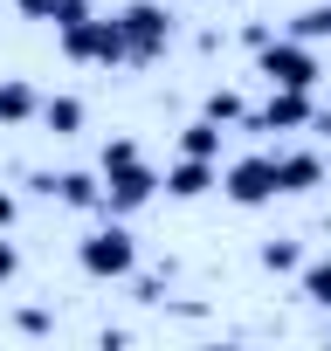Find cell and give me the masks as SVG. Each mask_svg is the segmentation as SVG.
<instances>
[{"label": "cell", "mask_w": 331, "mask_h": 351, "mask_svg": "<svg viewBox=\"0 0 331 351\" xmlns=\"http://www.w3.org/2000/svg\"><path fill=\"white\" fill-rule=\"evenodd\" d=\"M180 152H187V158H221V124H214V117L187 124V131H180Z\"/></svg>", "instance_id": "obj_13"}, {"label": "cell", "mask_w": 331, "mask_h": 351, "mask_svg": "<svg viewBox=\"0 0 331 351\" xmlns=\"http://www.w3.org/2000/svg\"><path fill=\"white\" fill-rule=\"evenodd\" d=\"M152 193H159V172H152L145 158H124V165H104V214H111V221L138 214V207H145Z\"/></svg>", "instance_id": "obj_4"}, {"label": "cell", "mask_w": 331, "mask_h": 351, "mask_svg": "<svg viewBox=\"0 0 331 351\" xmlns=\"http://www.w3.org/2000/svg\"><path fill=\"white\" fill-rule=\"evenodd\" d=\"M76 269H83V276H97V282H124V276L138 269V241L124 234V221H111V214H104V228L76 241Z\"/></svg>", "instance_id": "obj_1"}, {"label": "cell", "mask_w": 331, "mask_h": 351, "mask_svg": "<svg viewBox=\"0 0 331 351\" xmlns=\"http://www.w3.org/2000/svg\"><path fill=\"white\" fill-rule=\"evenodd\" d=\"M276 158V193H310L324 186V158L317 152H269Z\"/></svg>", "instance_id": "obj_9"}, {"label": "cell", "mask_w": 331, "mask_h": 351, "mask_svg": "<svg viewBox=\"0 0 331 351\" xmlns=\"http://www.w3.org/2000/svg\"><path fill=\"white\" fill-rule=\"evenodd\" d=\"M14 276H21V248H14V241H8V234H0V289H8V282H14Z\"/></svg>", "instance_id": "obj_20"}, {"label": "cell", "mask_w": 331, "mask_h": 351, "mask_svg": "<svg viewBox=\"0 0 331 351\" xmlns=\"http://www.w3.org/2000/svg\"><path fill=\"white\" fill-rule=\"evenodd\" d=\"M159 186L173 193V200H201L207 186H221V158H187V152H180V165L166 172Z\"/></svg>", "instance_id": "obj_8"}, {"label": "cell", "mask_w": 331, "mask_h": 351, "mask_svg": "<svg viewBox=\"0 0 331 351\" xmlns=\"http://www.w3.org/2000/svg\"><path fill=\"white\" fill-rule=\"evenodd\" d=\"M255 69H262V83L269 90H317V56H310V42H297V35H269L262 49H255Z\"/></svg>", "instance_id": "obj_2"}, {"label": "cell", "mask_w": 331, "mask_h": 351, "mask_svg": "<svg viewBox=\"0 0 331 351\" xmlns=\"http://www.w3.org/2000/svg\"><path fill=\"white\" fill-rule=\"evenodd\" d=\"M42 124L56 138H76L83 131V97H42Z\"/></svg>", "instance_id": "obj_12"}, {"label": "cell", "mask_w": 331, "mask_h": 351, "mask_svg": "<svg viewBox=\"0 0 331 351\" xmlns=\"http://www.w3.org/2000/svg\"><path fill=\"white\" fill-rule=\"evenodd\" d=\"M42 117V97H35V83H21V76H0V124H35Z\"/></svg>", "instance_id": "obj_10"}, {"label": "cell", "mask_w": 331, "mask_h": 351, "mask_svg": "<svg viewBox=\"0 0 331 351\" xmlns=\"http://www.w3.org/2000/svg\"><path fill=\"white\" fill-rule=\"evenodd\" d=\"M28 186L62 200L69 214H104V172H35Z\"/></svg>", "instance_id": "obj_6"}, {"label": "cell", "mask_w": 331, "mask_h": 351, "mask_svg": "<svg viewBox=\"0 0 331 351\" xmlns=\"http://www.w3.org/2000/svg\"><path fill=\"white\" fill-rule=\"evenodd\" d=\"M290 35H297V42H324V35H331V0H324V8H304V14L290 21Z\"/></svg>", "instance_id": "obj_16"}, {"label": "cell", "mask_w": 331, "mask_h": 351, "mask_svg": "<svg viewBox=\"0 0 331 351\" xmlns=\"http://www.w3.org/2000/svg\"><path fill=\"white\" fill-rule=\"evenodd\" d=\"M310 117H317L310 90H269V104H262V110H249V117H242V131H304Z\"/></svg>", "instance_id": "obj_7"}, {"label": "cell", "mask_w": 331, "mask_h": 351, "mask_svg": "<svg viewBox=\"0 0 331 351\" xmlns=\"http://www.w3.org/2000/svg\"><path fill=\"white\" fill-rule=\"evenodd\" d=\"M90 62H104V69L131 62V49H124V28H117V14H97V21H90Z\"/></svg>", "instance_id": "obj_11"}, {"label": "cell", "mask_w": 331, "mask_h": 351, "mask_svg": "<svg viewBox=\"0 0 331 351\" xmlns=\"http://www.w3.org/2000/svg\"><path fill=\"white\" fill-rule=\"evenodd\" d=\"M56 28H76V21H90V0H56V14H49Z\"/></svg>", "instance_id": "obj_19"}, {"label": "cell", "mask_w": 331, "mask_h": 351, "mask_svg": "<svg viewBox=\"0 0 331 351\" xmlns=\"http://www.w3.org/2000/svg\"><path fill=\"white\" fill-rule=\"evenodd\" d=\"M310 124H317V131H331V110H317V117H310Z\"/></svg>", "instance_id": "obj_25"}, {"label": "cell", "mask_w": 331, "mask_h": 351, "mask_svg": "<svg viewBox=\"0 0 331 351\" xmlns=\"http://www.w3.org/2000/svg\"><path fill=\"white\" fill-rule=\"evenodd\" d=\"M124 158H138V145H131V138H111V145H104V165H124Z\"/></svg>", "instance_id": "obj_21"}, {"label": "cell", "mask_w": 331, "mask_h": 351, "mask_svg": "<svg viewBox=\"0 0 331 351\" xmlns=\"http://www.w3.org/2000/svg\"><path fill=\"white\" fill-rule=\"evenodd\" d=\"M262 269H269V276H297V269H304V248H297V241H262Z\"/></svg>", "instance_id": "obj_15"}, {"label": "cell", "mask_w": 331, "mask_h": 351, "mask_svg": "<svg viewBox=\"0 0 331 351\" xmlns=\"http://www.w3.org/2000/svg\"><path fill=\"white\" fill-rule=\"evenodd\" d=\"M90 21H97V14H90ZM90 21H76V28H56V35H62V56H69V62H90Z\"/></svg>", "instance_id": "obj_18"}, {"label": "cell", "mask_w": 331, "mask_h": 351, "mask_svg": "<svg viewBox=\"0 0 331 351\" xmlns=\"http://www.w3.org/2000/svg\"><path fill=\"white\" fill-rule=\"evenodd\" d=\"M297 282H304V296H310L317 310H331V255H324V262H304Z\"/></svg>", "instance_id": "obj_14"}, {"label": "cell", "mask_w": 331, "mask_h": 351, "mask_svg": "<svg viewBox=\"0 0 331 351\" xmlns=\"http://www.w3.org/2000/svg\"><path fill=\"white\" fill-rule=\"evenodd\" d=\"M117 28H124L131 62H152V56H166V42H173V14H166L159 0H131V8L117 14Z\"/></svg>", "instance_id": "obj_3"}, {"label": "cell", "mask_w": 331, "mask_h": 351, "mask_svg": "<svg viewBox=\"0 0 331 351\" xmlns=\"http://www.w3.org/2000/svg\"><path fill=\"white\" fill-rule=\"evenodd\" d=\"M207 117H214V124H242V117H249V104H242L235 90H214V97H207Z\"/></svg>", "instance_id": "obj_17"}, {"label": "cell", "mask_w": 331, "mask_h": 351, "mask_svg": "<svg viewBox=\"0 0 331 351\" xmlns=\"http://www.w3.org/2000/svg\"><path fill=\"white\" fill-rule=\"evenodd\" d=\"M14 324H21V330H28V337H42V330H49V310H21V317H14Z\"/></svg>", "instance_id": "obj_22"}, {"label": "cell", "mask_w": 331, "mask_h": 351, "mask_svg": "<svg viewBox=\"0 0 331 351\" xmlns=\"http://www.w3.org/2000/svg\"><path fill=\"white\" fill-rule=\"evenodd\" d=\"M221 193H228L235 207H269V200H276V158H269V152H242V158L221 172Z\"/></svg>", "instance_id": "obj_5"}, {"label": "cell", "mask_w": 331, "mask_h": 351, "mask_svg": "<svg viewBox=\"0 0 331 351\" xmlns=\"http://www.w3.org/2000/svg\"><path fill=\"white\" fill-rule=\"evenodd\" d=\"M14 8H21L28 21H49V14H56V0H14Z\"/></svg>", "instance_id": "obj_24"}, {"label": "cell", "mask_w": 331, "mask_h": 351, "mask_svg": "<svg viewBox=\"0 0 331 351\" xmlns=\"http://www.w3.org/2000/svg\"><path fill=\"white\" fill-rule=\"evenodd\" d=\"M14 221H21V200H14V193H0V234H8Z\"/></svg>", "instance_id": "obj_23"}]
</instances>
